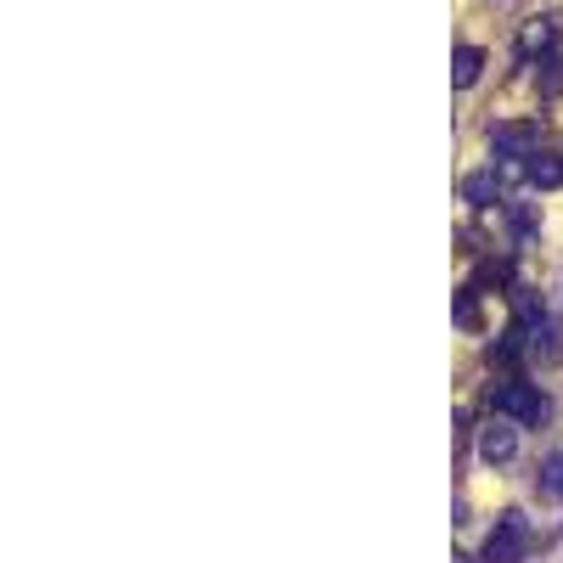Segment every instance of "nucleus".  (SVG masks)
<instances>
[{"mask_svg": "<svg viewBox=\"0 0 563 563\" xmlns=\"http://www.w3.org/2000/svg\"><path fill=\"white\" fill-rule=\"evenodd\" d=\"M530 558V525L525 512H501L490 541H485V563H525Z\"/></svg>", "mask_w": 563, "mask_h": 563, "instance_id": "nucleus-1", "label": "nucleus"}, {"mask_svg": "<svg viewBox=\"0 0 563 563\" xmlns=\"http://www.w3.org/2000/svg\"><path fill=\"white\" fill-rule=\"evenodd\" d=\"M496 411H501L507 422H530V429H541L552 406H547V395L530 389V384H501V389H496Z\"/></svg>", "mask_w": 563, "mask_h": 563, "instance_id": "nucleus-2", "label": "nucleus"}, {"mask_svg": "<svg viewBox=\"0 0 563 563\" xmlns=\"http://www.w3.org/2000/svg\"><path fill=\"white\" fill-rule=\"evenodd\" d=\"M490 147L501 164H530L536 158V124H496Z\"/></svg>", "mask_w": 563, "mask_h": 563, "instance_id": "nucleus-3", "label": "nucleus"}, {"mask_svg": "<svg viewBox=\"0 0 563 563\" xmlns=\"http://www.w3.org/2000/svg\"><path fill=\"white\" fill-rule=\"evenodd\" d=\"M512 456H519V429H512V422L501 417V422H490V429L479 434V462H512Z\"/></svg>", "mask_w": 563, "mask_h": 563, "instance_id": "nucleus-4", "label": "nucleus"}, {"mask_svg": "<svg viewBox=\"0 0 563 563\" xmlns=\"http://www.w3.org/2000/svg\"><path fill=\"white\" fill-rule=\"evenodd\" d=\"M462 198L474 203V209H490L496 198H501V180H496V169H474L462 180Z\"/></svg>", "mask_w": 563, "mask_h": 563, "instance_id": "nucleus-5", "label": "nucleus"}, {"mask_svg": "<svg viewBox=\"0 0 563 563\" xmlns=\"http://www.w3.org/2000/svg\"><path fill=\"white\" fill-rule=\"evenodd\" d=\"M552 40H558L552 18H530V23H525V34H519V52H525V57H536V52H552Z\"/></svg>", "mask_w": 563, "mask_h": 563, "instance_id": "nucleus-6", "label": "nucleus"}, {"mask_svg": "<svg viewBox=\"0 0 563 563\" xmlns=\"http://www.w3.org/2000/svg\"><path fill=\"white\" fill-rule=\"evenodd\" d=\"M525 175H530V186H563V158H552V153H536L530 164H525Z\"/></svg>", "mask_w": 563, "mask_h": 563, "instance_id": "nucleus-7", "label": "nucleus"}, {"mask_svg": "<svg viewBox=\"0 0 563 563\" xmlns=\"http://www.w3.org/2000/svg\"><path fill=\"white\" fill-rule=\"evenodd\" d=\"M479 68H485V52H479V45H462V52L451 57V79H456L462 90L479 79Z\"/></svg>", "mask_w": 563, "mask_h": 563, "instance_id": "nucleus-8", "label": "nucleus"}, {"mask_svg": "<svg viewBox=\"0 0 563 563\" xmlns=\"http://www.w3.org/2000/svg\"><path fill=\"white\" fill-rule=\"evenodd\" d=\"M541 490L563 501V451H552V456L541 462Z\"/></svg>", "mask_w": 563, "mask_h": 563, "instance_id": "nucleus-9", "label": "nucleus"}, {"mask_svg": "<svg viewBox=\"0 0 563 563\" xmlns=\"http://www.w3.org/2000/svg\"><path fill=\"white\" fill-rule=\"evenodd\" d=\"M541 68H547V74H541V90H547V97H552V90L563 85V63H558V57H547Z\"/></svg>", "mask_w": 563, "mask_h": 563, "instance_id": "nucleus-10", "label": "nucleus"}]
</instances>
